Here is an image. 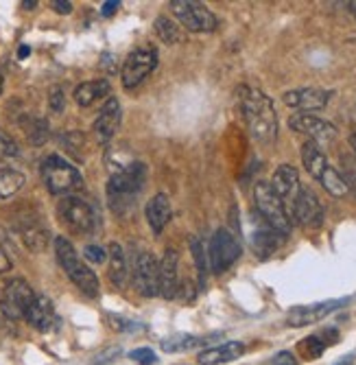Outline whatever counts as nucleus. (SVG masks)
<instances>
[{
	"label": "nucleus",
	"instance_id": "1",
	"mask_svg": "<svg viewBox=\"0 0 356 365\" xmlns=\"http://www.w3.org/2000/svg\"><path fill=\"white\" fill-rule=\"evenodd\" d=\"M236 94L251 138L261 145H273L278 138V116L271 98L265 92L247 86H241Z\"/></svg>",
	"mask_w": 356,
	"mask_h": 365
},
{
	"label": "nucleus",
	"instance_id": "2",
	"mask_svg": "<svg viewBox=\"0 0 356 365\" xmlns=\"http://www.w3.org/2000/svg\"><path fill=\"white\" fill-rule=\"evenodd\" d=\"M147 167L142 162H132L127 169L112 173L108 182V202L116 215H127L136 206V199L145 186Z\"/></svg>",
	"mask_w": 356,
	"mask_h": 365
},
{
	"label": "nucleus",
	"instance_id": "3",
	"mask_svg": "<svg viewBox=\"0 0 356 365\" xmlns=\"http://www.w3.org/2000/svg\"><path fill=\"white\" fill-rule=\"evenodd\" d=\"M55 254H57V260L61 264V269L66 272V276L75 282V287L83 295H88V297L99 295V287H101L99 278H96V274L81 260V256L77 254L75 245L68 239H63V237L55 239Z\"/></svg>",
	"mask_w": 356,
	"mask_h": 365
},
{
	"label": "nucleus",
	"instance_id": "4",
	"mask_svg": "<svg viewBox=\"0 0 356 365\" xmlns=\"http://www.w3.org/2000/svg\"><path fill=\"white\" fill-rule=\"evenodd\" d=\"M42 180L51 195H73L83 186V178L75 164L53 153L42 162Z\"/></svg>",
	"mask_w": 356,
	"mask_h": 365
},
{
	"label": "nucleus",
	"instance_id": "5",
	"mask_svg": "<svg viewBox=\"0 0 356 365\" xmlns=\"http://www.w3.org/2000/svg\"><path fill=\"white\" fill-rule=\"evenodd\" d=\"M253 204H256L258 217H261L265 223H269L276 232H280L282 237L290 235V227H293V223H290L282 199L273 192L269 182H265V180L256 182V186H253Z\"/></svg>",
	"mask_w": 356,
	"mask_h": 365
},
{
	"label": "nucleus",
	"instance_id": "6",
	"mask_svg": "<svg viewBox=\"0 0 356 365\" xmlns=\"http://www.w3.org/2000/svg\"><path fill=\"white\" fill-rule=\"evenodd\" d=\"M57 215H59V221L66 225L73 235H79V237L94 235L96 225H99V217H96L94 208L77 195H68L59 199Z\"/></svg>",
	"mask_w": 356,
	"mask_h": 365
},
{
	"label": "nucleus",
	"instance_id": "7",
	"mask_svg": "<svg viewBox=\"0 0 356 365\" xmlns=\"http://www.w3.org/2000/svg\"><path fill=\"white\" fill-rule=\"evenodd\" d=\"M243 247L228 227H219L208 243V264L214 274L228 272L241 258Z\"/></svg>",
	"mask_w": 356,
	"mask_h": 365
},
{
	"label": "nucleus",
	"instance_id": "8",
	"mask_svg": "<svg viewBox=\"0 0 356 365\" xmlns=\"http://www.w3.org/2000/svg\"><path fill=\"white\" fill-rule=\"evenodd\" d=\"M171 11L179 24L192 33H210L216 29V16L197 0H171Z\"/></svg>",
	"mask_w": 356,
	"mask_h": 365
},
{
	"label": "nucleus",
	"instance_id": "9",
	"mask_svg": "<svg viewBox=\"0 0 356 365\" xmlns=\"http://www.w3.org/2000/svg\"><path fill=\"white\" fill-rule=\"evenodd\" d=\"M155 66H157V51L155 48H151V46L134 48L122 63V71H120L122 86L127 90L138 88L155 71Z\"/></svg>",
	"mask_w": 356,
	"mask_h": 365
},
{
	"label": "nucleus",
	"instance_id": "10",
	"mask_svg": "<svg viewBox=\"0 0 356 365\" xmlns=\"http://www.w3.org/2000/svg\"><path fill=\"white\" fill-rule=\"evenodd\" d=\"M33 289L22 278H16L5 284V291L0 295V311L7 319H20L26 315V309L33 302Z\"/></svg>",
	"mask_w": 356,
	"mask_h": 365
},
{
	"label": "nucleus",
	"instance_id": "11",
	"mask_svg": "<svg viewBox=\"0 0 356 365\" xmlns=\"http://www.w3.org/2000/svg\"><path fill=\"white\" fill-rule=\"evenodd\" d=\"M290 223H298L306 230H317L323 223V206L319 197L310 188H302L295 197L293 206L288 208Z\"/></svg>",
	"mask_w": 356,
	"mask_h": 365
},
{
	"label": "nucleus",
	"instance_id": "12",
	"mask_svg": "<svg viewBox=\"0 0 356 365\" xmlns=\"http://www.w3.org/2000/svg\"><path fill=\"white\" fill-rule=\"evenodd\" d=\"M132 280H134V287L140 295H145V297L159 295V262L155 260L153 254L140 252L136 256L134 269H132Z\"/></svg>",
	"mask_w": 356,
	"mask_h": 365
},
{
	"label": "nucleus",
	"instance_id": "13",
	"mask_svg": "<svg viewBox=\"0 0 356 365\" xmlns=\"http://www.w3.org/2000/svg\"><path fill=\"white\" fill-rule=\"evenodd\" d=\"M288 127L298 131L302 136H308V140L313 143H333L337 138V127L328 120H323L319 116H313V114H293L288 118Z\"/></svg>",
	"mask_w": 356,
	"mask_h": 365
},
{
	"label": "nucleus",
	"instance_id": "14",
	"mask_svg": "<svg viewBox=\"0 0 356 365\" xmlns=\"http://www.w3.org/2000/svg\"><path fill=\"white\" fill-rule=\"evenodd\" d=\"M282 235L280 232H276L269 223H265L261 217H258V212L251 217V230H249V245L253 250V254L258 258H269L273 256L280 245H282Z\"/></svg>",
	"mask_w": 356,
	"mask_h": 365
},
{
	"label": "nucleus",
	"instance_id": "15",
	"mask_svg": "<svg viewBox=\"0 0 356 365\" xmlns=\"http://www.w3.org/2000/svg\"><path fill=\"white\" fill-rule=\"evenodd\" d=\"M269 184H271L273 192L282 199V204H284V208H286V212H288V208L293 206V202H295L298 192L302 190L298 169H295V167H290V164H280Z\"/></svg>",
	"mask_w": 356,
	"mask_h": 365
},
{
	"label": "nucleus",
	"instance_id": "16",
	"mask_svg": "<svg viewBox=\"0 0 356 365\" xmlns=\"http://www.w3.org/2000/svg\"><path fill=\"white\" fill-rule=\"evenodd\" d=\"M282 101L288 108H295L306 112H317L323 110L330 101V92L321 90V88H298V90H288L282 94Z\"/></svg>",
	"mask_w": 356,
	"mask_h": 365
},
{
	"label": "nucleus",
	"instance_id": "17",
	"mask_svg": "<svg viewBox=\"0 0 356 365\" xmlns=\"http://www.w3.org/2000/svg\"><path fill=\"white\" fill-rule=\"evenodd\" d=\"M347 300H328V302H317V304H308V307H295L290 309L286 315L288 326L293 328H302L308 324H317L323 317H328L330 313H335L339 307H343Z\"/></svg>",
	"mask_w": 356,
	"mask_h": 365
},
{
	"label": "nucleus",
	"instance_id": "18",
	"mask_svg": "<svg viewBox=\"0 0 356 365\" xmlns=\"http://www.w3.org/2000/svg\"><path fill=\"white\" fill-rule=\"evenodd\" d=\"M120 118H122V112H120V103H118V98H108L105 106L101 108L99 116H96L94 120V136L99 143H110L114 136H116V131L120 127Z\"/></svg>",
	"mask_w": 356,
	"mask_h": 365
},
{
	"label": "nucleus",
	"instance_id": "19",
	"mask_svg": "<svg viewBox=\"0 0 356 365\" xmlns=\"http://www.w3.org/2000/svg\"><path fill=\"white\" fill-rule=\"evenodd\" d=\"M179 291V256L175 250H167L159 260V295L173 300Z\"/></svg>",
	"mask_w": 356,
	"mask_h": 365
},
{
	"label": "nucleus",
	"instance_id": "20",
	"mask_svg": "<svg viewBox=\"0 0 356 365\" xmlns=\"http://www.w3.org/2000/svg\"><path fill=\"white\" fill-rule=\"evenodd\" d=\"M24 319L28 322V326H33L36 330H40V333H48V330H53V326L57 322L53 302L48 300L46 295H36L33 302H31V307L26 309Z\"/></svg>",
	"mask_w": 356,
	"mask_h": 365
},
{
	"label": "nucleus",
	"instance_id": "21",
	"mask_svg": "<svg viewBox=\"0 0 356 365\" xmlns=\"http://www.w3.org/2000/svg\"><path fill=\"white\" fill-rule=\"evenodd\" d=\"M18 232H20L24 245L28 250H33V252H42L48 245V239H51L48 227L38 217H22L18 221Z\"/></svg>",
	"mask_w": 356,
	"mask_h": 365
},
{
	"label": "nucleus",
	"instance_id": "22",
	"mask_svg": "<svg viewBox=\"0 0 356 365\" xmlns=\"http://www.w3.org/2000/svg\"><path fill=\"white\" fill-rule=\"evenodd\" d=\"M171 217H173V206H171L169 195L157 192L147 204V223L153 235H162V230L167 227Z\"/></svg>",
	"mask_w": 356,
	"mask_h": 365
},
{
	"label": "nucleus",
	"instance_id": "23",
	"mask_svg": "<svg viewBox=\"0 0 356 365\" xmlns=\"http://www.w3.org/2000/svg\"><path fill=\"white\" fill-rule=\"evenodd\" d=\"M245 346L241 341H225L221 346L208 348L199 354V365H223V363H230L236 361L239 356H243Z\"/></svg>",
	"mask_w": 356,
	"mask_h": 365
},
{
	"label": "nucleus",
	"instance_id": "24",
	"mask_svg": "<svg viewBox=\"0 0 356 365\" xmlns=\"http://www.w3.org/2000/svg\"><path fill=\"white\" fill-rule=\"evenodd\" d=\"M302 164H304V169L308 171L310 178H315L319 182V178L326 173V169L330 167L328 164V158L326 153L321 151V147L313 140H306L302 145Z\"/></svg>",
	"mask_w": 356,
	"mask_h": 365
},
{
	"label": "nucleus",
	"instance_id": "25",
	"mask_svg": "<svg viewBox=\"0 0 356 365\" xmlns=\"http://www.w3.org/2000/svg\"><path fill=\"white\" fill-rule=\"evenodd\" d=\"M112 92V86L108 79H94V81H85L81 86H77L75 90V101L81 108H90L94 106L99 98H105Z\"/></svg>",
	"mask_w": 356,
	"mask_h": 365
},
{
	"label": "nucleus",
	"instance_id": "26",
	"mask_svg": "<svg viewBox=\"0 0 356 365\" xmlns=\"http://www.w3.org/2000/svg\"><path fill=\"white\" fill-rule=\"evenodd\" d=\"M110 256V280L114 287H125L129 280V264H127V256L122 252V247L118 243H112L108 250Z\"/></svg>",
	"mask_w": 356,
	"mask_h": 365
},
{
	"label": "nucleus",
	"instance_id": "27",
	"mask_svg": "<svg viewBox=\"0 0 356 365\" xmlns=\"http://www.w3.org/2000/svg\"><path fill=\"white\" fill-rule=\"evenodd\" d=\"M155 33H157V38L162 42H167V44H177L182 42V29L175 20H171L169 16H157L155 18Z\"/></svg>",
	"mask_w": 356,
	"mask_h": 365
},
{
	"label": "nucleus",
	"instance_id": "28",
	"mask_svg": "<svg viewBox=\"0 0 356 365\" xmlns=\"http://www.w3.org/2000/svg\"><path fill=\"white\" fill-rule=\"evenodd\" d=\"M24 182H26L24 173H20L16 169H3L0 171V197L3 199L14 197L24 186Z\"/></svg>",
	"mask_w": 356,
	"mask_h": 365
},
{
	"label": "nucleus",
	"instance_id": "29",
	"mask_svg": "<svg viewBox=\"0 0 356 365\" xmlns=\"http://www.w3.org/2000/svg\"><path fill=\"white\" fill-rule=\"evenodd\" d=\"M319 184H321L323 188H326V192L333 195V197H343V195L350 192L347 182H345L343 175H341L337 169H333V167H328L326 173H323V175L319 178Z\"/></svg>",
	"mask_w": 356,
	"mask_h": 365
},
{
	"label": "nucleus",
	"instance_id": "30",
	"mask_svg": "<svg viewBox=\"0 0 356 365\" xmlns=\"http://www.w3.org/2000/svg\"><path fill=\"white\" fill-rule=\"evenodd\" d=\"M204 339L195 337V335H173V337H167L162 339L159 348L164 352H186V350H192L197 348Z\"/></svg>",
	"mask_w": 356,
	"mask_h": 365
},
{
	"label": "nucleus",
	"instance_id": "31",
	"mask_svg": "<svg viewBox=\"0 0 356 365\" xmlns=\"http://www.w3.org/2000/svg\"><path fill=\"white\" fill-rule=\"evenodd\" d=\"M190 250H192V258H195L197 272H199V284L204 287L206 284V274L210 269V264H208V252L204 250V243L197 237L190 239Z\"/></svg>",
	"mask_w": 356,
	"mask_h": 365
},
{
	"label": "nucleus",
	"instance_id": "32",
	"mask_svg": "<svg viewBox=\"0 0 356 365\" xmlns=\"http://www.w3.org/2000/svg\"><path fill=\"white\" fill-rule=\"evenodd\" d=\"M26 136L33 145H44L48 138V125L42 118H31L26 125Z\"/></svg>",
	"mask_w": 356,
	"mask_h": 365
},
{
	"label": "nucleus",
	"instance_id": "33",
	"mask_svg": "<svg viewBox=\"0 0 356 365\" xmlns=\"http://www.w3.org/2000/svg\"><path fill=\"white\" fill-rule=\"evenodd\" d=\"M18 153H20L18 143L7 134L5 129H0V160H11V158H18Z\"/></svg>",
	"mask_w": 356,
	"mask_h": 365
},
{
	"label": "nucleus",
	"instance_id": "34",
	"mask_svg": "<svg viewBox=\"0 0 356 365\" xmlns=\"http://www.w3.org/2000/svg\"><path fill=\"white\" fill-rule=\"evenodd\" d=\"M48 106H51V110H53V112H57V114H61V112H63V108H66V96H63L61 86H55V88L51 90Z\"/></svg>",
	"mask_w": 356,
	"mask_h": 365
},
{
	"label": "nucleus",
	"instance_id": "35",
	"mask_svg": "<svg viewBox=\"0 0 356 365\" xmlns=\"http://www.w3.org/2000/svg\"><path fill=\"white\" fill-rule=\"evenodd\" d=\"M132 361H136L138 365H153L157 359H155V352L151 350V348H136V350H132Z\"/></svg>",
	"mask_w": 356,
	"mask_h": 365
},
{
	"label": "nucleus",
	"instance_id": "36",
	"mask_svg": "<svg viewBox=\"0 0 356 365\" xmlns=\"http://www.w3.org/2000/svg\"><path fill=\"white\" fill-rule=\"evenodd\" d=\"M83 256H85V260H90V262H94V264H101V262L108 260V252H105L101 245H88V247L83 250Z\"/></svg>",
	"mask_w": 356,
	"mask_h": 365
},
{
	"label": "nucleus",
	"instance_id": "37",
	"mask_svg": "<svg viewBox=\"0 0 356 365\" xmlns=\"http://www.w3.org/2000/svg\"><path fill=\"white\" fill-rule=\"evenodd\" d=\"M302 348L306 350L308 359H317V356H321L323 350H326V344H323L319 337H308V339L302 344Z\"/></svg>",
	"mask_w": 356,
	"mask_h": 365
},
{
	"label": "nucleus",
	"instance_id": "38",
	"mask_svg": "<svg viewBox=\"0 0 356 365\" xmlns=\"http://www.w3.org/2000/svg\"><path fill=\"white\" fill-rule=\"evenodd\" d=\"M271 365H298V359L290 354V352H278L273 359H271Z\"/></svg>",
	"mask_w": 356,
	"mask_h": 365
},
{
	"label": "nucleus",
	"instance_id": "39",
	"mask_svg": "<svg viewBox=\"0 0 356 365\" xmlns=\"http://www.w3.org/2000/svg\"><path fill=\"white\" fill-rule=\"evenodd\" d=\"M118 7H120L118 0H108V3H103V7H101V14H103L105 18H110V16H114V14L118 11Z\"/></svg>",
	"mask_w": 356,
	"mask_h": 365
},
{
	"label": "nucleus",
	"instance_id": "40",
	"mask_svg": "<svg viewBox=\"0 0 356 365\" xmlns=\"http://www.w3.org/2000/svg\"><path fill=\"white\" fill-rule=\"evenodd\" d=\"M53 9L57 14H70L73 11V3H68V0H55L53 3Z\"/></svg>",
	"mask_w": 356,
	"mask_h": 365
},
{
	"label": "nucleus",
	"instance_id": "41",
	"mask_svg": "<svg viewBox=\"0 0 356 365\" xmlns=\"http://www.w3.org/2000/svg\"><path fill=\"white\" fill-rule=\"evenodd\" d=\"M11 269V260H9V256L5 254V250L0 247V274H5V272H9Z\"/></svg>",
	"mask_w": 356,
	"mask_h": 365
},
{
	"label": "nucleus",
	"instance_id": "42",
	"mask_svg": "<svg viewBox=\"0 0 356 365\" xmlns=\"http://www.w3.org/2000/svg\"><path fill=\"white\" fill-rule=\"evenodd\" d=\"M343 180L347 182V188H352V190L356 192V169H354V167L343 175Z\"/></svg>",
	"mask_w": 356,
	"mask_h": 365
},
{
	"label": "nucleus",
	"instance_id": "43",
	"mask_svg": "<svg viewBox=\"0 0 356 365\" xmlns=\"http://www.w3.org/2000/svg\"><path fill=\"white\" fill-rule=\"evenodd\" d=\"M112 59H114L112 53H105V55H103V66H105V68H108L110 73H114V68H112Z\"/></svg>",
	"mask_w": 356,
	"mask_h": 365
},
{
	"label": "nucleus",
	"instance_id": "44",
	"mask_svg": "<svg viewBox=\"0 0 356 365\" xmlns=\"http://www.w3.org/2000/svg\"><path fill=\"white\" fill-rule=\"evenodd\" d=\"M28 53H31V48H28V46H20V48H18V57H20V59H24Z\"/></svg>",
	"mask_w": 356,
	"mask_h": 365
},
{
	"label": "nucleus",
	"instance_id": "45",
	"mask_svg": "<svg viewBox=\"0 0 356 365\" xmlns=\"http://www.w3.org/2000/svg\"><path fill=\"white\" fill-rule=\"evenodd\" d=\"M22 7H24V9H36L38 3H36V0H31V3H22Z\"/></svg>",
	"mask_w": 356,
	"mask_h": 365
},
{
	"label": "nucleus",
	"instance_id": "46",
	"mask_svg": "<svg viewBox=\"0 0 356 365\" xmlns=\"http://www.w3.org/2000/svg\"><path fill=\"white\" fill-rule=\"evenodd\" d=\"M350 145H352V149H354V153H356V131L350 136Z\"/></svg>",
	"mask_w": 356,
	"mask_h": 365
},
{
	"label": "nucleus",
	"instance_id": "47",
	"mask_svg": "<svg viewBox=\"0 0 356 365\" xmlns=\"http://www.w3.org/2000/svg\"><path fill=\"white\" fill-rule=\"evenodd\" d=\"M347 7H350V11H352V16L356 18V0H352V3H350Z\"/></svg>",
	"mask_w": 356,
	"mask_h": 365
},
{
	"label": "nucleus",
	"instance_id": "48",
	"mask_svg": "<svg viewBox=\"0 0 356 365\" xmlns=\"http://www.w3.org/2000/svg\"><path fill=\"white\" fill-rule=\"evenodd\" d=\"M0 92H3V73H0Z\"/></svg>",
	"mask_w": 356,
	"mask_h": 365
}]
</instances>
